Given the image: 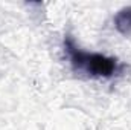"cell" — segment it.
<instances>
[{
  "instance_id": "6da1fadb",
  "label": "cell",
  "mask_w": 131,
  "mask_h": 130,
  "mask_svg": "<svg viewBox=\"0 0 131 130\" xmlns=\"http://www.w3.org/2000/svg\"><path fill=\"white\" fill-rule=\"evenodd\" d=\"M64 49L70 58L72 66L76 70H81L90 77L96 78H110L116 75L121 69L119 61L113 57L98 54V52H87L79 49L70 37H66Z\"/></svg>"
},
{
  "instance_id": "7a4b0ae2",
  "label": "cell",
  "mask_w": 131,
  "mask_h": 130,
  "mask_svg": "<svg viewBox=\"0 0 131 130\" xmlns=\"http://www.w3.org/2000/svg\"><path fill=\"white\" fill-rule=\"evenodd\" d=\"M114 26L121 34H131V6L121 9L114 15Z\"/></svg>"
}]
</instances>
